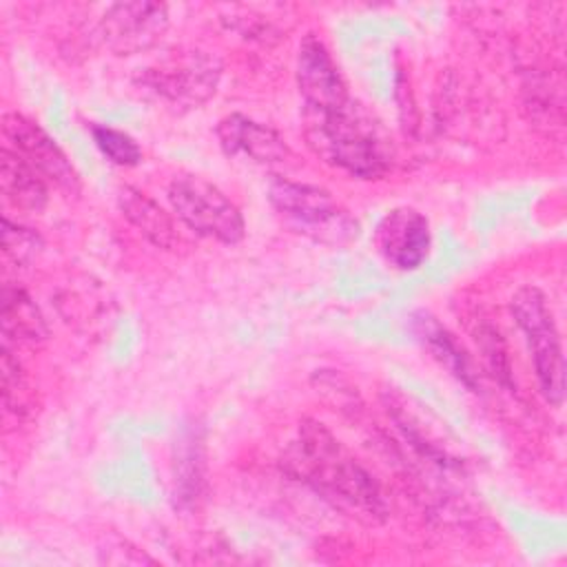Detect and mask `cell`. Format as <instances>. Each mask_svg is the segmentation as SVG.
<instances>
[{
	"mask_svg": "<svg viewBox=\"0 0 567 567\" xmlns=\"http://www.w3.org/2000/svg\"><path fill=\"white\" fill-rule=\"evenodd\" d=\"M2 135L7 140L4 146L20 155L49 184L66 193H78L80 179L75 168L40 124L20 113H4Z\"/></svg>",
	"mask_w": 567,
	"mask_h": 567,
	"instance_id": "obj_7",
	"label": "cell"
},
{
	"mask_svg": "<svg viewBox=\"0 0 567 567\" xmlns=\"http://www.w3.org/2000/svg\"><path fill=\"white\" fill-rule=\"evenodd\" d=\"M168 202L177 219L202 237L237 244L246 233L239 208L199 175H175L168 184Z\"/></svg>",
	"mask_w": 567,
	"mask_h": 567,
	"instance_id": "obj_5",
	"label": "cell"
},
{
	"mask_svg": "<svg viewBox=\"0 0 567 567\" xmlns=\"http://www.w3.org/2000/svg\"><path fill=\"white\" fill-rule=\"evenodd\" d=\"M268 199L292 230L317 241L346 244L357 237V221L323 188L290 179H272Z\"/></svg>",
	"mask_w": 567,
	"mask_h": 567,
	"instance_id": "obj_4",
	"label": "cell"
},
{
	"mask_svg": "<svg viewBox=\"0 0 567 567\" xmlns=\"http://www.w3.org/2000/svg\"><path fill=\"white\" fill-rule=\"evenodd\" d=\"M414 330L419 339L425 343V348L432 352V357L450 370L461 383H465L470 390L476 388V372L472 368L470 357L463 352L458 341L432 317H421L414 321Z\"/></svg>",
	"mask_w": 567,
	"mask_h": 567,
	"instance_id": "obj_15",
	"label": "cell"
},
{
	"mask_svg": "<svg viewBox=\"0 0 567 567\" xmlns=\"http://www.w3.org/2000/svg\"><path fill=\"white\" fill-rule=\"evenodd\" d=\"M308 146L328 164L352 177L377 179L390 171L392 153L379 126L354 102L339 111H303Z\"/></svg>",
	"mask_w": 567,
	"mask_h": 567,
	"instance_id": "obj_2",
	"label": "cell"
},
{
	"mask_svg": "<svg viewBox=\"0 0 567 567\" xmlns=\"http://www.w3.org/2000/svg\"><path fill=\"white\" fill-rule=\"evenodd\" d=\"M509 308L527 339L540 394L547 403L560 405L565 396V359L547 297L536 286H523L514 292Z\"/></svg>",
	"mask_w": 567,
	"mask_h": 567,
	"instance_id": "obj_3",
	"label": "cell"
},
{
	"mask_svg": "<svg viewBox=\"0 0 567 567\" xmlns=\"http://www.w3.org/2000/svg\"><path fill=\"white\" fill-rule=\"evenodd\" d=\"M49 182L33 171L20 155L2 146L0 151V188L4 199L20 210H40L47 204Z\"/></svg>",
	"mask_w": 567,
	"mask_h": 567,
	"instance_id": "obj_14",
	"label": "cell"
},
{
	"mask_svg": "<svg viewBox=\"0 0 567 567\" xmlns=\"http://www.w3.org/2000/svg\"><path fill=\"white\" fill-rule=\"evenodd\" d=\"M281 467L332 507L365 525L383 523L388 516V503L372 474L328 427L312 419L299 423L297 439L281 456Z\"/></svg>",
	"mask_w": 567,
	"mask_h": 567,
	"instance_id": "obj_1",
	"label": "cell"
},
{
	"mask_svg": "<svg viewBox=\"0 0 567 567\" xmlns=\"http://www.w3.org/2000/svg\"><path fill=\"white\" fill-rule=\"evenodd\" d=\"M91 135H93L95 146L102 151V155L109 157L113 164H117V166L140 164L142 148L137 146V142L128 133L111 128V126L93 124Z\"/></svg>",
	"mask_w": 567,
	"mask_h": 567,
	"instance_id": "obj_16",
	"label": "cell"
},
{
	"mask_svg": "<svg viewBox=\"0 0 567 567\" xmlns=\"http://www.w3.org/2000/svg\"><path fill=\"white\" fill-rule=\"evenodd\" d=\"M27 379H24V370L18 361V357H13V350L9 343L2 341V401H4V410L11 414H22L27 408Z\"/></svg>",
	"mask_w": 567,
	"mask_h": 567,
	"instance_id": "obj_17",
	"label": "cell"
},
{
	"mask_svg": "<svg viewBox=\"0 0 567 567\" xmlns=\"http://www.w3.org/2000/svg\"><path fill=\"white\" fill-rule=\"evenodd\" d=\"M377 248L396 268H419L430 252V224L423 213L410 206L390 210L377 226Z\"/></svg>",
	"mask_w": 567,
	"mask_h": 567,
	"instance_id": "obj_10",
	"label": "cell"
},
{
	"mask_svg": "<svg viewBox=\"0 0 567 567\" xmlns=\"http://www.w3.org/2000/svg\"><path fill=\"white\" fill-rule=\"evenodd\" d=\"M100 554H102V560L111 565H153L155 563L151 556H146L142 549L133 547L131 543L126 547V540L122 538H115V545L106 540V549H100Z\"/></svg>",
	"mask_w": 567,
	"mask_h": 567,
	"instance_id": "obj_19",
	"label": "cell"
},
{
	"mask_svg": "<svg viewBox=\"0 0 567 567\" xmlns=\"http://www.w3.org/2000/svg\"><path fill=\"white\" fill-rule=\"evenodd\" d=\"M0 321H2V341L4 343H40L47 339L49 328L47 321L35 306V301L29 297L27 290L20 286L7 284L2 288V308H0Z\"/></svg>",
	"mask_w": 567,
	"mask_h": 567,
	"instance_id": "obj_13",
	"label": "cell"
},
{
	"mask_svg": "<svg viewBox=\"0 0 567 567\" xmlns=\"http://www.w3.org/2000/svg\"><path fill=\"white\" fill-rule=\"evenodd\" d=\"M215 133L226 155H246L259 164H277L290 155L286 140L275 128L241 113L221 117Z\"/></svg>",
	"mask_w": 567,
	"mask_h": 567,
	"instance_id": "obj_11",
	"label": "cell"
},
{
	"mask_svg": "<svg viewBox=\"0 0 567 567\" xmlns=\"http://www.w3.org/2000/svg\"><path fill=\"white\" fill-rule=\"evenodd\" d=\"M221 64L215 55L193 51L175 55L140 75V84L177 109H197L215 95Z\"/></svg>",
	"mask_w": 567,
	"mask_h": 567,
	"instance_id": "obj_6",
	"label": "cell"
},
{
	"mask_svg": "<svg viewBox=\"0 0 567 567\" xmlns=\"http://www.w3.org/2000/svg\"><path fill=\"white\" fill-rule=\"evenodd\" d=\"M297 84L308 111H339L352 100L328 47L315 33L299 44Z\"/></svg>",
	"mask_w": 567,
	"mask_h": 567,
	"instance_id": "obj_9",
	"label": "cell"
},
{
	"mask_svg": "<svg viewBox=\"0 0 567 567\" xmlns=\"http://www.w3.org/2000/svg\"><path fill=\"white\" fill-rule=\"evenodd\" d=\"M168 27V9L162 2H117L100 22L104 44L117 55H133L159 42Z\"/></svg>",
	"mask_w": 567,
	"mask_h": 567,
	"instance_id": "obj_8",
	"label": "cell"
},
{
	"mask_svg": "<svg viewBox=\"0 0 567 567\" xmlns=\"http://www.w3.org/2000/svg\"><path fill=\"white\" fill-rule=\"evenodd\" d=\"M2 248H4V255L11 257L16 264H29L40 252L42 241L31 228H27L22 224H13L9 217H4L2 219Z\"/></svg>",
	"mask_w": 567,
	"mask_h": 567,
	"instance_id": "obj_18",
	"label": "cell"
},
{
	"mask_svg": "<svg viewBox=\"0 0 567 567\" xmlns=\"http://www.w3.org/2000/svg\"><path fill=\"white\" fill-rule=\"evenodd\" d=\"M117 206L122 215L157 248H175L179 241V233L175 226V219L155 204L148 195L122 186L117 193Z\"/></svg>",
	"mask_w": 567,
	"mask_h": 567,
	"instance_id": "obj_12",
	"label": "cell"
}]
</instances>
